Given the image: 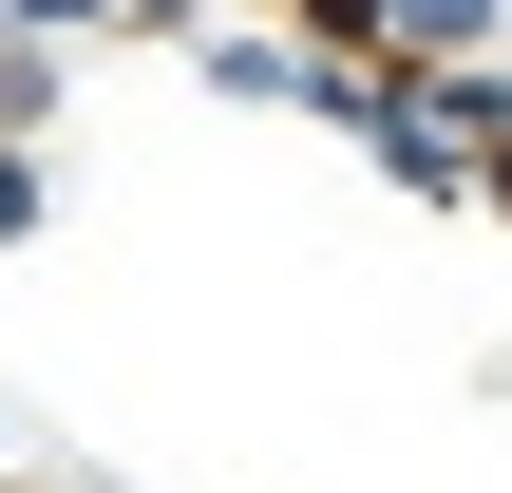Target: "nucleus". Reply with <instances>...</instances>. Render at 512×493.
Instances as JSON below:
<instances>
[{"label": "nucleus", "instance_id": "nucleus-4", "mask_svg": "<svg viewBox=\"0 0 512 493\" xmlns=\"http://www.w3.org/2000/svg\"><path fill=\"white\" fill-rule=\"evenodd\" d=\"M19 228H38V152L0 133V247H19Z\"/></svg>", "mask_w": 512, "mask_h": 493}, {"label": "nucleus", "instance_id": "nucleus-6", "mask_svg": "<svg viewBox=\"0 0 512 493\" xmlns=\"http://www.w3.org/2000/svg\"><path fill=\"white\" fill-rule=\"evenodd\" d=\"M114 19H152V38H209V0H114Z\"/></svg>", "mask_w": 512, "mask_h": 493}, {"label": "nucleus", "instance_id": "nucleus-2", "mask_svg": "<svg viewBox=\"0 0 512 493\" xmlns=\"http://www.w3.org/2000/svg\"><path fill=\"white\" fill-rule=\"evenodd\" d=\"M380 38H399L418 76H456V57H494V0H380Z\"/></svg>", "mask_w": 512, "mask_h": 493}, {"label": "nucleus", "instance_id": "nucleus-1", "mask_svg": "<svg viewBox=\"0 0 512 493\" xmlns=\"http://www.w3.org/2000/svg\"><path fill=\"white\" fill-rule=\"evenodd\" d=\"M361 152H380L399 190H437V209H456V190H494V152H475V133L437 114V76H418V57L380 76V114H361Z\"/></svg>", "mask_w": 512, "mask_h": 493}, {"label": "nucleus", "instance_id": "nucleus-3", "mask_svg": "<svg viewBox=\"0 0 512 493\" xmlns=\"http://www.w3.org/2000/svg\"><path fill=\"white\" fill-rule=\"evenodd\" d=\"M38 95H57V57H38V38H0V133H38Z\"/></svg>", "mask_w": 512, "mask_h": 493}, {"label": "nucleus", "instance_id": "nucleus-7", "mask_svg": "<svg viewBox=\"0 0 512 493\" xmlns=\"http://www.w3.org/2000/svg\"><path fill=\"white\" fill-rule=\"evenodd\" d=\"M494 209H512V152H494Z\"/></svg>", "mask_w": 512, "mask_h": 493}, {"label": "nucleus", "instance_id": "nucleus-5", "mask_svg": "<svg viewBox=\"0 0 512 493\" xmlns=\"http://www.w3.org/2000/svg\"><path fill=\"white\" fill-rule=\"evenodd\" d=\"M0 19H19V38H76V19H114V0H0Z\"/></svg>", "mask_w": 512, "mask_h": 493}]
</instances>
